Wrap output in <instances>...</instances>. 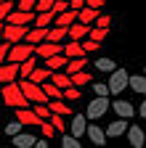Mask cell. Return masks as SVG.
<instances>
[{
  "label": "cell",
  "mask_w": 146,
  "mask_h": 148,
  "mask_svg": "<svg viewBox=\"0 0 146 148\" xmlns=\"http://www.w3.org/2000/svg\"><path fill=\"white\" fill-rule=\"evenodd\" d=\"M3 101H6V106H13V108H21V106H29L32 101L24 95V90H21V85L19 82H3Z\"/></svg>",
  "instance_id": "6da1fadb"
},
{
  "label": "cell",
  "mask_w": 146,
  "mask_h": 148,
  "mask_svg": "<svg viewBox=\"0 0 146 148\" xmlns=\"http://www.w3.org/2000/svg\"><path fill=\"white\" fill-rule=\"evenodd\" d=\"M109 103H112V101H109V95H96L93 101L88 103V111H85V114H88V119H90V122L101 119L106 111H109Z\"/></svg>",
  "instance_id": "7a4b0ae2"
},
{
  "label": "cell",
  "mask_w": 146,
  "mask_h": 148,
  "mask_svg": "<svg viewBox=\"0 0 146 148\" xmlns=\"http://www.w3.org/2000/svg\"><path fill=\"white\" fill-rule=\"evenodd\" d=\"M125 87H130V74L117 66V69L112 71V77H109V90H112V95H120Z\"/></svg>",
  "instance_id": "3957f363"
},
{
  "label": "cell",
  "mask_w": 146,
  "mask_h": 148,
  "mask_svg": "<svg viewBox=\"0 0 146 148\" xmlns=\"http://www.w3.org/2000/svg\"><path fill=\"white\" fill-rule=\"evenodd\" d=\"M29 56H35V45L32 42H13L11 45V53H8V61H16V64H21V61H27Z\"/></svg>",
  "instance_id": "277c9868"
},
{
  "label": "cell",
  "mask_w": 146,
  "mask_h": 148,
  "mask_svg": "<svg viewBox=\"0 0 146 148\" xmlns=\"http://www.w3.org/2000/svg\"><path fill=\"white\" fill-rule=\"evenodd\" d=\"M27 27H29V24H8V21H6V32H3V34H6L8 42H21L24 37H27V32H29Z\"/></svg>",
  "instance_id": "5b68a950"
},
{
  "label": "cell",
  "mask_w": 146,
  "mask_h": 148,
  "mask_svg": "<svg viewBox=\"0 0 146 148\" xmlns=\"http://www.w3.org/2000/svg\"><path fill=\"white\" fill-rule=\"evenodd\" d=\"M61 50H64V42H53V40H43L40 45H35V53L40 58H51V56H56Z\"/></svg>",
  "instance_id": "8992f818"
},
{
  "label": "cell",
  "mask_w": 146,
  "mask_h": 148,
  "mask_svg": "<svg viewBox=\"0 0 146 148\" xmlns=\"http://www.w3.org/2000/svg\"><path fill=\"white\" fill-rule=\"evenodd\" d=\"M19 69H21V64H16V61L0 64V82H13V79H19Z\"/></svg>",
  "instance_id": "52a82bcc"
},
{
  "label": "cell",
  "mask_w": 146,
  "mask_h": 148,
  "mask_svg": "<svg viewBox=\"0 0 146 148\" xmlns=\"http://www.w3.org/2000/svg\"><path fill=\"white\" fill-rule=\"evenodd\" d=\"M16 119H21L24 124H43V116L37 114V111H29L27 106H21V108H16Z\"/></svg>",
  "instance_id": "ba28073f"
},
{
  "label": "cell",
  "mask_w": 146,
  "mask_h": 148,
  "mask_svg": "<svg viewBox=\"0 0 146 148\" xmlns=\"http://www.w3.org/2000/svg\"><path fill=\"white\" fill-rule=\"evenodd\" d=\"M72 135H77V138H82L85 132H88V114H75L72 116Z\"/></svg>",
  "instance_id": "9c48e42d"
},
{
  "label": "cell",
  "mask_w": 146,
  "mask_h": 148,
  "mask_svg": "<svg viewBox=\"0 0 146 148\" xmlns=\"http://www.w3.org/2000/svg\"><path fill=\"white\" fill-rule=\"evenodd\" d=\"M127 127H130V124H127V119H125V116H120L117 122H112V124L106 127V135H109V138H120V135H127Z\"/></svg>",
  "instance_id": "30bf717a"
},
{
  "label": "cell",
  "mask_w": 146,
  "mask_h": 148,
  "mask_svg": "<svg viewBox=\"0 0 146 148\" xmlns=\"http://www.w3.org/2000/svg\"><path fill=\"white\" fill-rule=\"evenodd\" d=\"M127 143H130L133 148H141V145H146V138H143V130H141L138 124L127 127Z\"/></svg>",
  "instance_id": "8fae6325"
},
{
  "label": "cell",
  "mask_w": 146,
  "mask_h": 148,
  "mask_svg": "<svg viewBox=\"0 0 146 148\" xmlns=\"http://www.w3.org/2000/svg\"><path fill=\"white\" fill-rule=\"evenodd\" d=\"M48 29H51V27H35V29H29V32H27L24 40H27V42H32V45H40L43 40H48Z\"/></svg>",
  "instance_id": "7c38bea8"
},
{
  "label": "cell",
  "mask_w": 146,
  "mask_h": 148,
  "mask_svg": "<svg viewBox=\"0 0 146 148\" xmlns=\"http://www.w3.org/2000/svg\"><path fill=\"white\" fill-rule=\"evenodd\" d=\"M101 16V8H93V5H85L80 8V16H77V21L82 24H96V18Z\"/></svg>",
  "instance_id": "4fadbf2b"
},
{
  "label": "cell",
  "mask_w": 146,
  "mask_h": 148,
  "mask_svg": "<svg viewBox=\"0 0 146 148\" xmlns=\"http://www.w3.org/2000/svg\"><path fill=\"white\" fill-rule=\"evenodd\" d=\"M88 138H90V143H96V145H106V130H101V127H96V124H88V132H85Z\"/></svg>",
  "instance_id": "5bb4252c"
},
{
  "label": "cell",
  "mask_w": 146,
  "mask_h": 148,
  "mask_svg": "<svg viewBox=\"0 0 146 148\" xmlns=\"http://www.w3.org/2000/svg\"><path fill=\"white\" fill-rule=\"evenodd\" d=\"M45 64H48V69H53V71L66 69V64H69V56L61 50V53H56V56H51V58H45Z\"/></svg>",
  "instance_id": "9a60e30c"
},
{
  "label": "cell",
  "mask_w": 146,
  "mask_h": 148,
  "mask_svg": "<svg viewBox=\"0 0 146 148\" xmlns=\"http://www.w3.org/2000/svg\"><path fill=\"white\" fill-rule=\"evenodd\" d=\"M112 108L117 111V116H125V119H130V116L136 114L133 103H127V101H114V103H112Z\"/></svg>",
  "instance_id": "2e32d148"
},
{
  "label": "cell",
  "mask_w": 146,
  "mask_h": 148,
  "mask_svg": "<svg viewBox=\"0 0 146 148\" xmlns=\"http://www.w3.org/2000/svg\"><path fill=\"white\" fill-rule=\"evenodd\" d=\"M88 32H90V24L77 21V24L69 27V40H82V37H88Z\"/></svg>",
  "instance_id": "e0dca14e"
},
{
  "label": "cell",
  "mask_w": 146,
  "mask_h": 148,
  "mask_svg": "<svg viewBox=\"0 0 146 148\" xmlns=\"http://www.w3.org/2000/svg\"><path fill=\"white\" fill-rule=\"evenodd\" d=\"M64 53L69 56V58H77V56H88L85 53V48H82V42L80 40H69L66 45H64Z\"/></svg>",
  "instance_id": "ac0fdd59"
},
{
  "label": "cell",
  "mask_w": 146,
  "mask_h": 148,
  "mask_svg": "<svg viewBox=\"0 0 146 148\" xmlns=\"http://www.w3.org/2000/svg\"><path fill=\"white\" fill-rule=\"evenodd\" d=\"M66 37H69V27H56L53 24L48 29V40H53V42H64Z\"/></svg>",
  "instance_id": "d6986e66"
},
{
  "label": "cell",
  "mask_w": 146,
  "mask_h": 148,
  "mask_svg": "<svg viewBox=\"0 0 146 148\" xmlns=\"http://www.w3.org/2000/svg\"><path fill=\"white\" fill-rule=\"evenodd\" d=\"M11 140H13V145H16V148H32L35 143H37V138H35V135H24V132L13 135Z\"/></svg>",
  "instance_id": "ffe728a7"
},
{
  "label": "cell",
  "mask_w": 146,
  "mask_h": 148,
  "mask_svg": "<svg viewBox=\"0 0 146 148\" xmlns=\"http://www.w3.org/2000/svg\"><path fill=\"white\" fill-rule=\"evenodd\" d=\"M37 58H40V56L35 53V56H29L27 61H21V69H19V79H21V77H29V74L35 71V66H37Z\"/></svg>",
  "instance_id": "44dd1931"
},
{
  "label": "cell",
  "mask_w": 146,
  "mask_h": 148,
  "mask_svg": "<svg viewBox=\"0 0 146 148\" xmlns=\"http://www.w3.org/2000/svg\"><path fill=\"white\" fill-rule=\"evenodd\" d=\"M85 66H88V58H85V56L69 58V64H66V74H77V71H82Z\"/></svg>",
  "instance_id": "7402d4cb"
},
{
  "label": "cell",
  "mask_w": 146,
  "mask_h": 148,
  "mask_svg": "<svg viewBox=\"0 0 146 148\" xmlns=\"http://www.w3.org/2000/svg\"><path fill=\"white\" fill-rule=\"evenodd\" d=\"M130 87L138 95H146V74H133L130 77Z\"/></svg>",
  "instance_id": "603a6c76"
},
{
  "label": "cell",
  "mask_w": 146,
  "mask_h": 148,
  "mask_svg": "<svg viewBox=\"0 0 146 148\" xmlns=\"http://www.w3.org/2000/svg\"><path fill=\"white\" fill-rule=\"evenodd\" d=\"M51 74H53V69H48V66H45V69H35V71L29 74L27 79H32V82H37V85H43L45 79H51Z\"/></svg>",
  "instance_id": "cb8c5ba5"
},
{
  "label": "cell",
  "mask_w": 146,
  "mask_h": 148,
  "mask_svg": "<svg viewBox=\"0 0 146 148\" xmlns=\"http://www.w3.org/2000/svg\"><path fill=\"white\" fill-rule=\"evenodd\" d=\"M53 18H56L53 11H43V13H37V18H35V27H51Z\"/></svg>",
  "instance_id": "d4e9b609"
},
{
  "label": "cell",
  "mask_w": 146,
  "mask_h": 148,
  "mask_svg": "<svg viewBox=\"0 0 146 148\" xmlns=\"http://www.w3.org/2000/svg\"><path fill=\"white\" fill-rule=\"evenodd\" d=\"M51 111H53V114H64V116H69V106L64 103V98H53V101H51Z\"/></svg>",
  "instance_id": "484cf974"
},
{
  "label": "cell",
  "mask_w": 146,
  "mask_h": 148,
  "mask_svg": "<svg viewBox=\"0 0 146 148\" xmlns=\"http://www.w3.org/2000/svg\"><path fill=\"white\" fill-rule=\"evenodd\" d=\"M96 69H98V71H109V74H112V71L117 69V64H114V58H96Z\"/></svg>",
  "instance_id": "4316f807"
},
{
  "label": "cell",
  "mask_w": 146,
  "mask_h": 148,
  "mask_svg": "<svg viewBox=\"0 0 146 148\" xmlns=\"http://www.w3.org/2000/svg\"><path fill=\"white\" fill-rule=\"evenodd\" d=\"M72 85H77V87H85V85H90V74L82 69V71H77V74H72Z\"/></svg>",
  "instance_id": "83f0119b"
},
{
  "label": "cell",
  "mask_w": 146,
  "mask_h": 148,
  "mask_svg": "<svg viewBox=\"0 0 146 148\" xmlns=\"http://www.w3.org/2000/svg\"><path fill=\"white\" fill-rule=\"evenodd\" d=\"M21 127H24V122H21V119H16V122H8V124H6V135H8V138L19 135V132H21Z\"/></svg>",
  "instance_id": "f1b7e54d"
},
{
  "label": "cell",
  "mask_w": 146,
  "mask_h": 148,
  "mask_svg": "<svg viewBox=\"0 0 146 148\" xmlns=\"http://www.w3.org/2000/svg\"><path fill=\"white\" fill-rule=\"evenodd\" d=\"M61 145H64V148H80L82 143H80V138H77V135H69V132H66V135L61 138Z\"/></svg>",
  "instance_id": "f546056e"
},
{
  "label": "cell",
  "mask_w": 146,
  "mask_h": 148,
  "mask_svg": "<svg viewBox=\"0 0 146 148\" xmlns=\"http://www.w3.org/2000/svg\"><path fill=\"white\" fill-rule=\"evenodd\" d=\"M80 95H82V92H80V87H77V85H69V87L64 90V101H77Z\"/></svg>",
  "instance_id": "4dcf8cb0"
},
{
  "label": "cell",
  "mask_w": 146,
  "mask_h": 148,
  "mask_svg": "<svg viewBox=\"0 0 146 148\" xmlns=\"http://www.w3.org/2000/svg\"><path fill=\"white\" fill-rule=\"evenodd\" d=\"M106 32H109L106 27H90V32H88V37H93V40H98V42H101V40H104V37H106Z\"/></svg>",
  "instance_id": "1f68e13d"
},
{
  "label": "cell",
  "mask_w": 146,
  "mask_h": 148,
  "mask_svg": "<svg viewBox=\"0 0 146 148\" xmlns=\"http://www.w3.org/2000/svg\"><path fill=\"white\" fill-rule=\"evenodd\" d=\"M51 122H53V127H56L59 132H64V130H66V122H64V114H51Z\"/></svg>",
  "instance_id": "d6a6232c"
},
{
  "label": "cell",
  "mask_w": 146,
  "mask_h": 148,
  "mask_svg": "<svg viewBox=\"0 0 146 148\" xmlns=\"http://www.w3.org/2000/svg\"><path fill=\"white\" fill-rule=\"evenodd\" d=\"M11 11H13V0H6V3H0V21H6Z\"/></svg>",
  "instance_id": "836d02e7"
},
{
  "label": "cell",
  "mask_w": 146,
  "mask_h": 148,
  "mask_svg": "<svg viewBox=\"0 0 146 148\" xmlns=\"http://www.w3.org/2000/svg\"><path fill=\"white\" fill-rule=\"evenodd\" d=\"M82 48H85V53H96V50L101 48V42H98V40H93V37H88V40L82 42Z\"/></svg>",
  "instance_id": "e575fe53"
},
{
  "label": "cell",
  "mask_w": 146,
  "mask_h": 148,
  "mask_svg": "<svg viewBox=\"0 0 146 148\" xmlns=\"http://www.w3.org/2000/svg\"><path fill=\"white\" fill-rule=\"evenodd\" d=\"M93 92L96 95H109V92H112L109 90V82H93Z\"/></svg>",
  "instance_id": "d590c367"
},
{
  "label": "cell",
  "mask_w": 146,
  "mask_h": 148,
  "mask_svg": "<svg viewBox=\"0 0 146 148\" xmlns=\"http://www.w3.org/2000/svg\"><path fill=\"white\" fill-rule=\"evenodd\" d=\"M35 5H37V0H16V8L21 11H35Z\"/></svg>",
  "instance_id": "8d00e7d4"
},
{
  "label": "cell",
  "mask_w": 146,
  "mask_h": 148,
  "mask_svg": "<svg viewBox=\"0 0 146 148\" xmlns=\"http://www.w3.org/2000/svg\"><path fill=\"white\" fill-rule=\"evenodd\" d=\"M11 45H13V42H8V40H6V42H0V64H3V61H8V53H11Z\"/></svg>",
  "instance_id": "74e56055"
},
{
  "label": "cell",
  "mask_w": 146,
  "mask_h": 148,
  "mask_svg": "<svg viewBox=\"0 0 146 148\" xmlns=\"http://www.w3.org/2000/svg\"><path fill=\"white\" fill-rule=\"evenodd\" d=\"M66 8H72V5H69V0H56V3H53V8H51V11H53V13H64Z\"/></svg>",
  "instance_id": "f35d334b"
},
{
  "label": "cell",
  "mask_w": 146,
  "mask_h": 148,
  "mask_svg": "<svg viewBox=\"0 0 146 148\" xmlns=\"http://www.w3.org/2000/svg\"><path fill=\"white\" fill-rule=\"evenodd\" d=\"M53 132H56L53 122H51V119H48V122H43V135H45V138H53Z\"/></svg>",
  "instance_id": "ab89813d"
},
{
  "label": "cell",
  "mask_w": 146,
  "mask_h": 148,
  "mask_svg": "<svg viewBox=\"0 0 146 148\" xmlns=\"http://www.w3.org/2000/svg\"><path fill=\"white\" fill-rule=\"evenodd\" d=\"M96 27H106V29H109V27H112V18H109V16H104V13H101V16L96 18Z\"/></svg>",
  "instance_id": "60d3db41"
},
{
  "label": "cell",
  "mask_w": 146,
  "mask_h": 148,
  "mask_svg": "<svg viewBox=\"0 0 146 148\" xmlns=\"http://www.w3.org/2000/svg\"><path fill=\"white\" fill-rule=\"evenodd\" d=\"M69 5L75 8V11H80V8H85V5H88V0H69Z\"/></svg>",
  "instance_id": "b9f144b4"
},
{
  "label": "cell",
  "mask_w": 146,
  "mask_h": 148,
  "mask_svg": "<svg viewBox=\"0 0 146 148\" xmlns=\"http://www.w3.org/2000/svg\"><path fill=\"white\" fill-rule=\"evenodd\" d=\"M48 143H51V138H40L37 143H35V148H48Z\"/></svg>",
  "instance_id": "7bdbcfd3"
},
{
  "label": "cell",
  "mask_w": 146,
  "mask_h": 148,
  "mask_svg": "<svg viewBox=\"0 0 146 148\" xmlns=\"http://www.w3.org/2000/svg\"><path fill=\"white\" fill-rule=\"evenodd\" d=\"M138 114L146 119V98H143V101H141V106H138Z\"/></svg>",
  "instance_id": "ee69618b"
},
{
  "label": "cell",
  "mask_w": 146,
  "mask_h": 148,
  "mask_svg": "<svg viewBox=\"0 0 146 148\" xmlns=\"http://www.w3.org/2000/svg\"><path fill=\"white\" fill-rule=\"evenodd\" d=\"M88 5H93V8H104V0H88Z\"/></svg>",
  "instance_id": "f6af8a7d"
},
{
  "label": "cell",
  "mask_w": 146,
  "mask_h": 148,
  "mask_svg": "<svg viewBox=\"0 0 146 148\" xmlns=\"http://www.w3.org/2000/svg\"><path fill=\"white\" fill-rule=\"evenodd\" d=\"M3 32H6V24H3V21H0V40H3V37H6Z\"/></svg>",
  "instance_id": "bcb514c9"
},
{
  "label": "cell",
  "mask_w": 146,
  "mask_h": 148,
  "mask_svg": "<svg viewBox=\"0 0 146 148\" xmlns=\"http://www.w3.org/2000/svg\"><path fill=\"white\" fill-rule=\"evenodd\" d=\"M0 3H6V0H0Z\"/></svg>",
  "instance_id": "7dc6e473"
},
{
  "label": "cell",
  "mask_w": 146,
  "mask_h": 148,
  "mask_svg": "<svg viewBox=\"0 0 146 148\" xmlns=\"http://www.w3.org/2000/svg\"><path fill=\"white\" fill-rule=\"evenodd\" d=\"M143 74H146V69H143Z\"/></svg>",
  "instance_id": "c3c4849f"
}]
</instances>
